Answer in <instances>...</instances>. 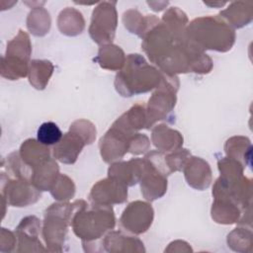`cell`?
<instances>
[{
	"label": "cell",
	"instance_id": "6da1fadb",
	"mask_svg": "<svg viewBox=\"0 0 253 253\" xmlns=\"http://www.w3.org/2000/svg\"><path fill=\"white\" fill-rule=\"evenodd\" d=\"M185 30L173 29L160 20L142 37L141 47L150 62L164 73L211 72V58L188 40Z\"/></svg>",
	"mask_w": 253,
	"mask_h": 253
},
{
	"label": "cell",
	"instance_id": "7a4b0ae2",
	"mask_svg": "<svg viewBox=\"0 0 253 253\" xmlns=\"http://www.w3.org/2000/svg\"><path fill=\"white\" fill-rule=\"evenodd\" d=\"M163 72L147 63L139 53L126 56L124 67L118 71L115 78V88L123 97H131L155 90L161 80Z\"/></svg>",
	"mask_w": 253,
	"mask_h": 253
},
{
	"label": "cell",
	"instance_id": "3957f363",
	"mask_svg": "<svg viewBox=\"0 0 253 253\" xmlns=\"http://www.w3.org/2000/svg\"><path fill=\"white\" fill-rule=\"evenodd\" d=\"M185 33L188 40L204 51L226 52L236 39L234 29L219 15L194 19L187 25Z\"/></svg>",
	"mask_w": 253,
	"mask_h": 253
},
{
	"label": "cell",
	"instance_id": "277c9868",
	"mask_svg": "<svg viewBox=\"0 0 253 253\" xmlns=\"http://www.w3.org/2000/svg\"><path fill=\"white\" fill-rule=\"evenodd\" d=\"M87 204L84 200L72 203L57 202L46 208L43 215L42 236L48 252H62L75 212Z\"/></svg>",
	"mask_w": 253,
	"mask_h": 253
},
{
	"label": "cell",
	"instance_id": "5b68a950",
	"mask_svg": "<svg viewBox=\"0 0 253 253\" xmlns=\"http://www.w3.org/2000/svg\"><path fill=\"white\" fill-rule=\"evenodd\" d=\"M116 225L115 211L112 206L86 204L79 209L71 222L74 234L82 242L100 240Z\"/></svg>",
	"mask_w": 253,
	"mask_h": 253
},
{
	"label": "cell",
	"instance_id": "8992f818",
	"mask_svg": "<svg viewBox=\"0 0 253 253\" xmlns=\"http://www.w3.org/2000/svg\"><path fill=\"white\" fill-rule=\"evenodd\" d=\"M179 78L177 75H171L163 72L162 80L159 86L152 93L148 100L146 109V126L150 129L157 122L169 120L176 106V93L179 89Z\"/></svg>",
	"mask_w": 253,
	"mask_h": 253
},
{
	"label": "cell",
	"instance_id": "52a82bcc",
	"mask_svg": "<svg viewBox=\"0 0 253 253\" xmlns=\"http://www.w3.org/2000/svg\"><path fill=\"white\" fill-rule=\"evenodd\" d=\"M0 182L4 207H27L37 203L42 198V191L35 187L31 180L10 177L2 171Z\"/></svg>",
	"mask_w": 253,
	"mask_h": 253
},
{
	"label": "cell",
	"instance_id": "ba28073f",
	"mask_svg": "<svg viewBox=\"0 0 253 253\" xmlns=\"http://www.w3.org/2000/svg\"><path fill=\"white\" fill-rule=\"evenodd\" d=\"M118 27L116 2H99L94 8L88 29L91 39L98 44L112 43Z\"/></svg>",
	"mask_w": 253,
	"mask_h": 253
},
{
	"label": "cell",
	"instance_id": "9c48e42d",
	"mask_svg": "<svg viewBox=\"0 0 253 253\" xmlns=\"http://www.w3.org/2000/svg\"><path fill=\"white\" fill-rule=\"evenodd\" d=\"M154 218V211L148 202L129 203L120 217V226L126 232L138 235L146 232Z\"/></svg>",
	"mask_w": 253,
	"mask_h": 253
},
{
	"label": "cell",
	"instance_id": "30bf717a",
	"mask_svg": "<svg viewBox=\"0 0 253 253\" xmlns=\"http://www.w3.org/2000/svg\"><path fill=\"white\" fill-rule=\"evenodd\" d=\"M134 134L112 125L99 141L102 159L106 163H112L123 158L128 152L130 139Z\"/></svg>",
	"mask_w": 253,
	"mask_h": 253
},
{
	"label": "cell",
	"instance_id": "8fae6325",
	"mask_svg": "<svg viewBox=\"0 0 253 253\" xmlns=\"http://www.w3.org/2000/svg\"><path fill=\"white\" fill-rule=\"evenodd\" d=\"M88 199L92 204L113 206L127 200V186L108 176L93 185Z\"/></svg>",
	"mask_w": 253,
	"mask_h": 253
},
{
	"label": "cell",
	"instance_id": "7c38bea8",
	"mask_svg": "<svg viewBox=\"0 0 253 253\" xmlns=\"http://www.w3.org/2000/svg\"><path fill=\"white\" fill-rule=\"evenodd\" d=\"M168 175L143 157V171L140 178V190L143 198L153 202L162 198L167 192Z\"/></svg>",
	"mask_w": 253,
	"mask_h": 253
},
{
	"label": "cell",
	"instance_id": "4fadbf2b",
	"mask_svg": "<svg viewBox=\"0 0 253 253\" xmlns=\"http://www.w3.org/2000/svg\"><path fill=\"white\" fill-rule=\"evenodd\" d=\"M42 223L36 215L24 217L18 226L15 233L18 239L17 252H45L46 247L40 240Z\"/></svg>",
	"mask_w": 253,
	"mask_h": 253
},
{
	"label": "cell",
	"instance_id": "5bb4252c",
	"mask_svg": "<svg viewBox=\"0 0 253 253\" xmlns=\"http://www.w3.org/2000/svg\"><path fill=\"white\" fill-rule=\"evenodd\" d=\"M102 252L111 253H126L137 252L144 253L145 248L143 242L137 237L127 235L121 230H111L106 233L101 239Z\"/></svg>",
	"mask_w": 253,
	"mask_h": 253
},
{
	"label": "cell",
	"instance_id": "9a60e30c",
	"mask_svg": "<svg viewBox=\"0 0 253 253\" xmlns=\"http://www.w3.org/2000/svg\"><path fill=\"white\" fill-rule=\"evenodd\" d=\"M85 145H87L85 140L77 132L69 129L59 142L53 145L51 149L53 158L63 164H74Z\"/></svg>",
	"mask_w": 253,
	"mask_h": 253
},
{
	"label": "cell",
	"instance_id": "2e32d148",
	"mask_svg": "<svg viewBox=\"0 0 253 253\" xmlns=\"http://www.w3.org/2000/svg\"><path fill=\"white\" fill-rule=\"evenodd\" d=\"M183 172L188 185L196 190H206L212 182L211 166L201 157L191 156L186 163Z\"/></svg>",
	"mask_w": 253,
	"mask_h": 253
},
{
	"label": "cell",
	"instance_id": "e0dca14e",
	"mask_svg": "<svg viewBox=\"0 0 253 253\" xmlns=\"http://www.w3.org/2000/svg\"><path fill=\"white\" fill-rule=\"evenodd\" d=\"M142 171L143 158H131L128 161H117L112 163L108 169V176L129 187L140 181Z\"/></svg>",
	"mask_w": 253,
	"mask_h": 253
},
{
	"label": "cell",
	"instance_id": "ac0fdd59",
	"mask_svg": "<svg viewBox=\"0 0 253 253\" xmlns=\"http://www.w3.org/2000/svg\"><path fill=\"white\" fill-rule=\"evenodd\" d=\"M151 141L157 150L169 153L181 148L184 138L178 130L169 127L167 125L160 124L152 126Z\"/></svg>",
	"mask_w": 253,
	"mask_h": 253
},
{
	"label": "cell",
	"instance_id": "d6986e66",
	"mask_svg": "<svg viewBox=\"0 0 253 253\" xmlns=\"http://www.w3.org/2000/svg\"><path fill=\"white\" fill-rule=\"evenodd\" d=\"M243 211L230 198H213L211 215L213 221L219 224H233L237 222Z\"/></svg>",
	"mask_w": 253,
	"mask_h": 253
},
{
	"label": "cell",
	"instance_id": "ffe728a7",
	"mask_svg": "<svg viewBox=\"0 0 253 253\" xmlns=\"http://www.w3.org/2000/svg\"><path fill=\"white\" fill-rule=\"evenodd\" d=\"M233 29H240L251 23L253 18L252 2L235 1L218 14Z\"/></svg>",
	"mask_w": 253,
	"mask_h": 253
},
{
	"label": "cell",
	"instance_id": "44dd1931",
	"mask_svg": "<svg viewBox=\"0 0 253 253\" xmlns=\"http://www.w3.org/2000/svg\"><path fill=\"white\" fill-rule=\"evenodd\" d=\"M59 174V167L56 159L50 157L33 168L31 181L40 191H49Z\"/></svg>",
	"mask_w": 253,
	"mask_h": 253
},
{
	"label": "cell",
	"instance_id": "7402d4cb",
	"mask_svg": "<svg viewBox=\"0 0 253 253\" xmlns=\"http://www.w3.org/2000/svg\"><path fill=\"white\" fill-rule=\"evenodd\" d=\"M160 22L154 15H142L139 11L129 9L123 15V23L125 28L131 34H135L139 38L142 37L155 25Z\"/></svg>",
	"mask_w": 253,
	"mask_h": 253
},
{
	"label": "cell",
	"instance_id": "603a6c76",
	"mask_svg": "<svg viewBox=\"0 0 253 253\" xmlns=\"http://www.w3.org/2000/svg\"><path fill=\"white\" fill-rule=\"evenodd\" d=\"M113 124L129 133H136L139 129L146 126L145 105L143 103H136Z\"/></svg>",
	"mask_w": 253,
	"mask_h": 253
},
{
	"label": "cell",
	"instance_id": "cb8c5ba5",
	"mask_svg": "<svg viewBox=\"0 0 253 253\" xmlns=\"http://www.w3.org/2000/svg\"><path fill=\"white\" fill-rule=\"evenodd\" d=\"M19 153L22 160L32 169L50 158V149L48 146L35 138H28L23 141Z\"/></svg>",
	"mask_w": 253,
	"mask_h": 253
},
{
	"label": "cell",
	"instance_id": "d4e9b609",
	"mask_svg": "<svg viewBox=\"0 0 253 253\" xmlns=\"http://www.w3.org/2000/svg\"><path fill=\"white\" fill-rule=\"evenodd\" d=\"M126 59V56L124 50L114 43L101 45L95 57V61L100 67L111 71H120L124 67Z\"/></svg>",
	"mask_w": 253,
	"mask_h": 253
},
{
	"label": "cell",
	"instance_id": "484cf974",
	"mask_svg": "<svg viewBox=\"0 0 253 253\" xmlns=\"http://www.w3.org/2000/svg\"><path fill=\"white\" fill-rule=\"evenodd\" d=\"M224 152L227 157L239 161L244 168L251 166L252 144L248 137L235 135L228 138L224 144Z\"/></svg>",
	"mask_w": 253,
	"mask_h": 253
},
{
	"label": "cell",
	"instance_id": "4316f807",
	"mask_svg": "<svg viewBox=\"0 0 253 253\" xmlns=\"http://www.w3.org/2000/svg\"><path fill=\"white\" fill-rule=\"evenodd\" d=\"M57 27L61 34L69 37L80 35L85 29V20L80 11L67 7L63 9L57 18Z\"/></svg>",
	"mask_w": 253,
	"mask_h": 253
},
{
	"label": "cell",
	"instance_id": "83f0119b",
	"mask_svg": "<svg viewBox=\"0 0 253 253\" xmlns=\"http://www.w3.org/2000/svg\"><path fill=\"white\" fill-rule=\"evenodd\" d=\"M53 70L54 65L47 59L31 60L28 71L30 84L38 90H43L47 86Z\"/></svg>",
	"mask_w": 253,
	"mask_h": 253
},
{
	"label": "cell",
	"instance_id": "f1b7e54d",
	"mask_svg": "<svg viewBox=\"0 0 253 253\" xmlns=\"http://www.w3.org/2000/svg\"><path fill=\"white\" fill-rule=\"evenodd\" d=\"M32 54V43L28 33L23 30H19L18 34L7 42L6 56L14 57L19 60L30 63Z\"/></svg>",
	"mask_w": 253,
	"mask_h": 253
},
{
	"label": "cell",
	"instance_id": "f546056e",
	"mask_svg": "<svg viewBox=\"0 0 253 253\" xmlns=\"http://www.w3.org/2000/svg\"><path fill=\"white\" fill-rule=\"evenodd\" d=\"M50 25V15L43 7H36L32 9L27 17V28L34 36H45L49 32Z\"/></svg>",
	"mask_w": 253,
	"mask_h": 253
},
{
	"label": "cell",
	"instance_id": "4dcf8cb0",
	"mask_svg": "<svg viewBox=\"0 0 253 253\" xmlns=\"http://www.w3.org/2000/svg\"><path fill=\"white\" fill-rule=\"evenodd\" d=\"M227 246L236 252H250L252 249L251 227L238 225L227 235Z\"/></svg>",
	"mask_w": 253,
	"mask_h": 253
},
{
	"label": "cell",
	"instance_id": "1f68e13d",
	"mask_svg": "<svg viewBox=\"0 0 253 253\" xmlns=\"http://www.w3.org/2000/svg\"><path fill=\"white\" fill-rule=\"evenodd\" d=\"M75 184L65 174H59L53 186L49 190L50 195L58 202H67L75 195Z\"/></svg>",
	"mask_w": 253,
	"mask_h": 253
},
{
	"label": "cell",
	"instance_id": "d6a6232c",
	"mask_svg": "<svg viewBox=\"0 0 253 253\" xmlns=\"http://www.w3.org/2000/svg\"><path fill=\"white\" fill-rule=\"evenodd\" d=\"M62 136V131L53 122L42 123L37 131V139L46 146L55 145L59 142Z\"/></svg>",
	"mask_w": 253,
	"mask_h": 253
},
{
	"label": "cell",
	"instance_id": "836d02e7",
	"mask_svg": "<svg viewBox=\"0 0 253 253\" xmlns=\"http://www.w3.org/2000/svg\"><path fill=\"white\" fill-rule=\"evenodd\" d=\"M217 167L221 177L229 180H236L243 176L244 166L237 160L230 157H223L217 161Z\"/></svg>",
	"mask_w": 253,
	"mask_h": 253
},
{
	"label": "cell",
	"instance_id": "e575fe53",
	"mask_svg": "<svg viewBox=\"0 0 253 253\" xmlns=\"http://www.w3.org/2000/svg\"><path fill=\"white\" fill-rule=\"evenodd\" d=\"M192 156L191 152L186 148H179L177 150L165 153V162L171 174L177 171H183L186 163Z\"/></svg>",
	"mask_w": 253,
	"mask_h": 253
},
{
	"label": "cell",
	"instance_id": "d590c367",
	"mask_svg": "<svg viewBox=\"0 0 253 253\" xmlns=\"http://www.w3.org/2000/svg\"><path fill=\"white\" fill-rule=\"evenodd\" d=\"M161 22L176 30H185L187 25L189 24V20L186 13L178 7L169 8L163 14Z\"/></svg>",
	"mask_w": 253,
	"mask_h": 253
},
{
	"label": "cell",
	"instance_id": "8d00e7d4",
	"mask_svg": "<svg viewBox=\"0 0 253 253\" xmlns=\"http://www.w3.org/2000/svg\"><path fill=\"white\" fill-rule=\"evenodd\" d=\"M69 129L77 132L87 144H92L96 139V126L93 123H91L88 120L85 119H79L74 121L70 126Z\"/></svg>",
	"mask_w": 253,
	"mask_h": 253
},
{
	"label": "cell",
	"instance_id": "74e56055",
	"mask_svg": "<svg viewBox=\"0 0 253 253\" xmlns=\"http://www.w3.org/2000/svg\"><path fill=\"white\" fill-rule=\"evenodd\" d=\"M150 148V139L146 134L136 132L132 135L129 143L128 152L133 155L146 153Z\"/></svg>",
	"mask_w": 253,
	"mask_h": 253
},
{
	"label": "cell",
	"instance_id": "f35d334b",
	"mask_svg": "<svg viewBox=\"0 0 253 253\" xmlns=\"http://www.w3.org/2000/svg\"><path fill=\"white\" fill-rule=\"evenodd\" d=\"M17 235L15 232L2 227L0 231V251L12 252L17 245Z\"/></svg>",
	"mask_w": 253,
	"mask_h": 253
},
{
	"label": "cell",
	"instance_id": "ab89813d",
	"mask_svg": "<svg viewBox=\"0 0 253 253\" xmlns=\"http://www.w3.org/2000/svg\"><path fill=\"white\" fill-rule=\"evenodd\" d=\"M165 252H192V248L189 243L183 240H175L171 242L164 250Z\"/></svg>",
	"mask_w": 253,
	"mask_h": 253
},
{
	"label": "cell",
	"instance_id": "60d3db41",
	"mask_svg": "<svg viewBox=\"0 0 253 253\" xmlns=\"http://www.w3.org/2000/svg\"><path fill=\"white\" fill-rule=\"evenodd\" d=\"M147 4L151 7V9L152 10H154V11H161V10H163L168 4H169V2L168 1H162V2H157V1H155V2H152V1H148L147 2Z\"/></svg>",
	"mask_w": 253,
	"mask_h": 253
},
{
	"label": "cell",
	"instance_id": "b9f144b4",
	"mask_svg": "<svg viewBox=\"0 0 253 253\" xmlns=\"http://www.w3.org/2000/svg\"><path fill=\"white\" fill-rule=\"evenodd\" d=\"M204 3L210 7H221L226 4L225 2H206V1Z\"/></svg>",
	"mask_w": 253,
	"mask_h": 253
}]
</instances>
